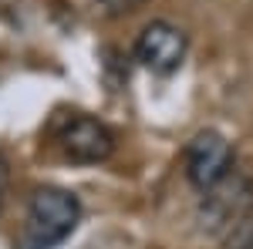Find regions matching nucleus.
<instances>
[{
  "label": "nucleus",
  "instance_id": "f257e3e1",
  "mask_svg": "<svg viewBox=\"0 0 253 249\" xmlns=\"http://www.w3.org/2000/svg\"><path fill=\"white\" fill-rule=\"evenodd\" d=\"M81 222V202L75 192L44 185L31 195L27 226H24V249H54L64 243Z\"/></svg>",
  "mask_w": 253,
  "mask_h": 249
},
{
  "label": "nucleus",
  "instance_id": "f03ea898",
  "mask_svg": "<svg viewBox=\"0 0 253 249\" xmlns=\"http://www.w3.org/2000/svg\"><path fill=\"white\" fill-rule=\"evenodd\" d=\"M253 209V185L243 175H226L219 185L206 189V199L199 202V226L206 232H226L233 229L243 215Z\"/></svg>",
  "mask_w": 253,
  "mask_h": 249
},
{
  "label": "nucleus",
  "instance_id": "7ed1b4c3",
  "mask_svg": "<svg viewBox=\"0 0 253 249\" xmlns=\"http://www.w3.org/2000/svg\"><path fill=\"white\" fill-rule=\"evenodd\" d=\"M186 47H189V40L182 34V27H175L169 20H152L142 27L135 40V58L152 74H172L186 61Z\"/></svg>",
  "mask_w": 253,
  "mask_h": 249
},
{
  "label": "nucleus",
  "instance_id": "20e7f679",
  "mask_svg": "<svg viewBox=\"0 0 253 249\" xmlns=\"http://www.w3.org/2000/svg\"><path fill=\"white\" fill-rule=\"evenodd\" d=\"M233 172V148L219 132H199L186 148V175L199 192L219 185Z\"/></svg>",
  "mask_w": 253,
  "mask_h": 249
},
{
  "label": "nucleus",
  "instance_id": "39448f33",
  "mask_svg": "<svg viewBox=\"0 0 253 249\" xmlns=\"http://www.w3.org/2000/svg\"><path fill=\"white\" fill-rule=\"evenodd\" d=\"M58 142H61L64 158H71L78 165H98V162H105L115 152V135L88 115L68 118V125L61 128Z\"/></svg>",
  "mask_w": 253,
  "mask_h": 249
},
{
  "label": "nucleus",
  "instance_id": "423d86ee",
  "mask_svg": "<svg viewBox=\"0 0 253 249\" xmlns=\"http://www.w3.org/2000/svg\"><path fill=\"white\" fill-rule=\"evenodd\" d=\"M223 239H226V249H253V212L243 215Z\"/></svg>",
  "mask_w": 253,
  "mask_h": 249
},
{
  "label": "nucleus",
  "instance_id": "0eeeda50",
  "mask_svg": "<svg viewBox=\"0 0 253 249\" xmlns=\"http://www.w3.org/2000/svg\"><path fill=\"white\" fill-rule=\"evenodd\" d=\"M7 178H10V169H7V158L0 155V209H3V195H7Z\"/></svg>",
  "mask_w": 253,
  "mask_h": 249
}]
</instances>
